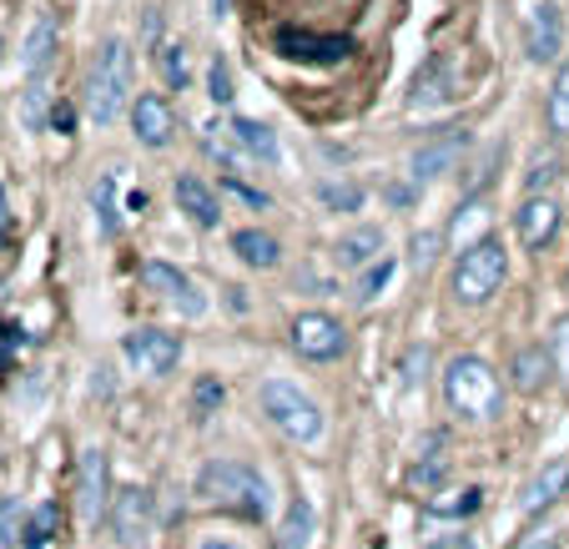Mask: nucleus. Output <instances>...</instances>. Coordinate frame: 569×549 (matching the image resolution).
Returning a JSON list of instances; mask_svg holds the SVG:
<instances>
[{
	"label": "nucleus",
	"mask_w": 569,
	"mask_h": 549,
	"mask_svg": "<svg viewBox=\"0 0 569 549\" xmlns=\"http://www.w3.org/2000/svg\"><path fill=\"white\" fill-rule=\"evenodd\" d=\"M262 413H268V423L278 433H288L292 443H312L322 433V413L318 403L302 393V388L282 383V378H268L262 383Z\"/></svg>",
	"instance_id": "39448f33"
},
{
	"label": "nucleus",
	"mask_w": 569,
	"mask_h": 549,
	"mask_svg": "<svg viewBox=\"0 0 569 549\" xmlns=\"http://www.w3.org/2000/svg\"><path fill=\"white\" fill-rule=\"evenodd\" d=\"M479 505H483V489H459V495H433L423 509H429L433 519H463V515H473Z\"/></svg>",
	"instance_id": "c85d7f7f"
},
{
	"label": "nucleus",
	"mask_w": 569,
	"mask_h": 549,
	"mask_svg": "<svg viewBox=\"0 0 569 549\" xmlns=\"http://www.w3.org/2000/svg\"><path fill=\"white\" fill-rule=\"evenodd\" d=\"M6 338H11V333H6V328H0V368H6Z\"/></svg>",
	"instance_id": "09e8293b"
},
{
	"label": "nucleus",
	"mask_w": 569,
	"mask_h": 549,
	"mask_svg": "<svg viewBox=\"0 0 569 549\" xmlns=\"http://www.w3.org/2000/svg\"><path fill=\"white\" fill-rule=\"evenodd\" d=\"M157 66H161V81H167V87L187 91V81H192V66H187V46L182 41L157 46Z\"/></svg>",
	"instance_id": "a878e982"
},
{
	"label": "nucleus",
	"mask_w": 569,
	"mask_h": 549,
	"mask_svg": "<svg viewBox=\"0 0 569 549\" xmlns=\"http://www.w3.org/2000/svg\"><path fill=\"white\" fill-rule=\"evenodd\" d=\"M6 232H11V207H6V192H0V242H6Z\"/></svg>",
	"instance_id": "a18cd8bd"
},
{
	"label": "nucleus",
	"mask_w": 569,
	"mask_h": 549,
	"mask_svg": "<svg viewBox=\"0 0 569 549\" xmlns=\"http://www.w3.org/2000/svg\"><path fill=\"white\" fill-rule=\"evenodd\" d=\"M565 489H569V459H555L545 475L529 479V489L519 495V509H525V515H545V509L555 505Z\"/></svg>",
	"instance_id": "aec40b11"
},
{
	"label": "nucleus",
	"mask_w": 569,
	"mask_h": 549,
	"mask_svg": "<svg viewBox=\"0 0 569 549\" xmlns=\"http://www.w3.org/2000/svg\"><path fill=\"white\" fill-rule=\"evenodd\" d=\"M207 97H212L217 107H227V101H232V71H227L222 56H217L212 66H207Z\"/></svg>",
	"instance_id": "f704fd0d"
},
{
	"label": "nucleus",
	"mask_w": 569,
	"mask_h": 549,
	"mask_svg": "<svg viewBox=\"0 0 569 549\" xmlns=\"http://www.w3.org/2000/svg\"><path fill=\"white\" fill-rule=\"evenodd\" d=\"M509 373H515L519 393H539V388L549 383V373H555V353H549L545 343H529V348H519V353H515Z\"/></svg>",
	"instance_id": "412c9836"
},
{
	"label": "nucleus",
	"mask_w": 569,
	"mask_h": 549,
	"mask_svg": "<svg viewBox=\"0 0 569 549\" xmlns=\"http://www.w3.org/2000/svg\"><path fill=\"white\" fill-rule=\"evenodd\" d=\"M111 535L121 539L127 549H141L151 535V495L147 489H117V499H111Z\"/></svg>",
	"instance_id": "9b49d317"
},
{
	"label": "nucleus",
	"mask_w": 569,
	"mask_h": 549,
	"mask_svg": "<svg viewBox=\"0 0 569 549\" xmlns=\"http://www.w3.org/2000/svg\"><path fill=\"white\" fill-rule=\"evenodd\" d=\"M449 97H453V66H449V56H433V61L413 76L409 107L413 111H433V107H443Z\"/></svg>",
	"instance_id": "f3484780"
},
{
	"label": "nucleus",
	"mask_w": 569,
	"mask_h": 549,
	"mask_svg": "<svg viewBox=\"0 0 569 549\" xmlns=\"http://www.w3.org/2000/svg\"><path fill=\"white\" fill-rule=\"evenodd\" d=\"M505 278H509L505 242L479 238L473 248L459 252V268H453V298L469 302V308H479V302H489L499 288H505Z\"/></svg>",
	"instance_id": "20e7f679"
},
{
	"label": "nucleus",
	"mask_w": 569,
	"mask_h": 549,
	"mask_svg": "<svg viewBox=\"0 0 569 549\" xmlns=\"http://www.w3.org/2000/svg\"><path fill=\"white\" fill-rule=\"evenodd\" d=\"M272 51L282 61H302V66H338L348 61L353 41L348 36H312V31H278L272 36Z\"/></svg>",
	"instance_id": "6e6552de"
},
{
	"label": "nucleus",
	"mask_w": 569,
	"mask_h": 549,
	"mask_svg": "<svg viewBox=\"0 0 569 549\" xmlns=\"http://www.w3.org/2000/svg\"><path fill=\"white\" fill-rule=\"evenodd\" d=\"M318 197L333 207V212H358V207H363V192H358L353 182H322Z\"/></svg>",
	"instance_id": "473e14b6"
},
{
	"label": "nucleus",
	"mask_w": 569,
	"mask_h": 549,
	"mask_svg": "<svg viewBox=\"0 0 569 549\" xmlns=\"http://www.w3.org/2000/svg\"><path fill=\"white\" fill-rule=\"evenodd\" d=\"M439 242H443V232H419L413 238V268H433V258H439Z\"/></svg>",
	"instance_id": "58836bf2"
},
{
	"label": "nucleus",
	"mask_w": 569,
	"mask_h": 549,
	"mask_svg": "<svg viewBox=\"0 0 569 549\" xmlns=\"http://www.w3.org/2000/svg\"><path fill=\"white\" fill-rule=\"evenodd\" d=\"M16 529H21V509H16V505H0V549L16 545Z\"/></svg>",
	"instance_id": "ea45409f"
},
{
	"label": "nucleus",
	"mask_w": 569,
	"mask_h": 549,
	"mask_svg": "<svg viewBox=\"0 0 569 549\" xmlns=\"http://www.w3.org/2000/svg\"><path fill=\"white\" fill-rule=\"evenodd\" d=\"M91 207H97L101 238H117L121 232V222H117V172H107L97 187H91Z\"/></svg>",
	"instance_id": "bb28decb"
},
{
	"label": "nucleus",
	"mask_w": 569,
	"mask_h": 549,
	"mask_svg": "<svg viewBox=\"0 0 569 549\" xmlns=\"http://www.w3.org/2000/svg\"><path fill=\"white\" fill-rule=\"evenodd\" d=\"M519 549H559V545H555V535H529Z\"/></svg>",
	"instance_id": "c03bdc74"
},
{
	"label": "nucleus",
	"mask_w": 569,
	"mask_h": 549,
	"mask_svg": "<svg viewBox=\"0 0 569 549\" xmlns=\"http://www.w3.org/2000/svg\"><path fill=\"white\" fill-rule=\"evenodd\" d=\"M479 227H489V207L479 202V197H469V202L459 207V217H453V227H449V238L453 242H463V248H473V232H479Z\"/></svg>",
	"instance_id": "c756f323"
},
{
	"label": "nucleus",
	"mask_w": 569,
	"mask_h": 549,
	"mask_svg": "<svg viewBox=\"0 0 569 549\" xmlns=\"http://www.w3.org/2000/svg\"><path fill=\"white\" fill-rule=\"evenodd\" d=\"M525 51L529 61H555L559 51H565V16H559L555 0H539V6H529L525 16Z\"/></svg>",
	"instance_id": "9d476101"
},
{
	"label": "nucleus",
	"mask_w": 569,
	"mask_h": 549,
	"mask_svg": "<svg viewBox=\"0 0 569 549\" xmlns=\"http://www.w3.org/2000/svg\"><path fill=\"white\" fill-rule=\"evenodd\" d=\"M56 525H61V509L56 505H41L31 515V529H26V549H46L56 539Z\"/></svg>",
	"instance_id": "2f4dec72"
},
{
	"label": "nucleus",
	"mask_w": 569,
	"mask_h": 549,
	"mask_svg": "<svg viewBox=\"0 0 569 549\" xmlns=\"http://www.w3.org/2000/svg\"><path fill=\"white\" fill-rule=\"evenodd\" d=\"M51 56H56V16L51 11H36V26H31V36H26V46H21L26 76H31V81H41L46 66H51Z\"/></svg>",
	"instance_id": "a211bd4d"
},
{
	"label": "nucleus",
	"mask_w": 569,
	"mask_h": 549,
	"mask_svg": "<svg viewBox=\"0 0 569 549\" xmlns=\"http://www.w3.org/2000/svg\"><path fill=\"white\" fill-rule=\"evenodd\" d=\"M378 252H383V232H378V227H358V232H348L333 248V258H338V268L358 272V268H368V262H378Z\"/></svg>",
	"instance_id": "4be33fe9"
},
{
	"label": "nucleus",
	"mask_w": 569,
	"mask_h": 549,
	"mask_svg": "<svg viewBox=\"0 0 569 549\" xmlns=\"http://www.w3.org/2000/svg\"><path fill=\"white\" fill-rule=\"evenodd\" d=\"M202 549H242V545H232V539H207Z\"/></svg>",
	"instance_id": "49530a36"
},
{
	"label": "nucleus",
	"mask_w": 569,
	"mask_h": 549,
	"mask_svg": "<svg viewBox=\"0 0 569 549\" xmlns=\"http://www.w3.org/2000/svg\"><path fill=\"white\" fill-rule=\"evenodd\" d=\"M555 177H559V157H539V162H535V167H529V177H525L529 197H535V192H545V187H549V182H555Z\"/></svg>",
	"instance_id": "e433bc0d"
},
{
	"label": "nucleus",
	"mask_w": 569,
	"mask_h": 549,
	"mask_svg": "<svg viewBox=\"0 0 569 549\" xmlns=\"http://www.w3.org/2000/svg\"><path fill=\"white\" fill-rule=\"evenodd\" d=\"M121 353H127V363L137 368V373L167 378L177 368V358H182V338L161 333V328H137V333L121 338Z\"/></svg>",
	"instance_id": "0eeeda50"
},
{
	"label": "nucleus",
	"mask_w": 569,
	"mask_h": 549,
	"mask_svg": "<svg viewBox=\"0 0 569 549\" xmlns=\"http://www.w3.org/2000/svg\"><path fill=\"white\" fill-rule=\"evenodd\" d=\"M212 131H222L237 151H248V157H258V162H278L282 157L272 127H262V121H252V117H227V121H217Z\"/></svg>",
	"instance_id": "2eb2a0df"
},
{
	"label": "nucleus",
	"mask_w": 569,
	"mask_h": 549,
	"mask_svg": "<svg viewBox=\"0 0 569 549\" xmlns=\"http://www.w3.org/2000/svg\"><path fill=\"white\" fill-rule=\"evenodd\" d=\"M177 207H182L197 227L222 222V202H217V192L202 182V177H177Z\"/></svg>",
	"instance_id": "6ab92c4d"
},
{
	"label": "nucleus",
	"mask_w": 569,
	"mask_h": 549,
	"mask_svg": "<svg viewBox=\"0 0 569 549\" xmlns=\"http://www.w3.org/2000/svg\"><path fill=\"white\" fill-rule=\"evenodd\" d=\"M46 101H51V97H46V87H41V81H31V91H26V127H31V131L46 127Z\"/></svg>",
	"instance_id": "4c0bfd02"
},
{
	"label": "nucleus",
	"mask_w": 569,
	"mask_h": 549,
	"mask_svg": "<svg viewBox=\"0 0 569 549\" xmlns=\"http://www.w3.org/2000/svg\"><path fill=\"white\" fill-rule=\"evenodd\" d=\"M131 127H137V141H147V147H167L172 131H177V117H172L167 101L147 91V97L131 101Z\"/></svg>",
	"instance_id": "dca6fc26"
},
{
	"label": "nucleus",
	"mask_w": 569,
	"mask_h": 549,
	"mask_svg": "<svg viewBox=\"0 0 569 549\" xmlns=\"http://www.w3.org/2000/svg\"><path fill=\"white\" fill-rule=\"evenodd\" d=\"M312 545V505L308 499H292L288 519L278 529V549H308Z\"/></svg>",
	"instance_id": "393cba45"
},
{
	"label": "nucleus",
	"mask_w": 569,
	"mask_h": 549,
	"mask_svg": "<svg viewBox=\"0 0 569 549\" xmlns=\"http://www.w3.org/2000/svg\"><path fill=\"white\" fill-rule=\"evenodd\" d=\"M227 192H232V197H242V202H248V207H268V197H262V192H252V187H242V182H237V177H227Z\"/></svg>",
	"instance_id": "a19ab883"
},
{
	"label": "nucleus",
	"mask_w": 569,
	"mask_h": 549,
	"mask_svg": "<svg viewBox=\"0 0 569 549\" xmlns=\"http://www.w3.org/2000/svg\"><path fill=\"white\" fill-rule=\"evenodd\" d=\"M222 11H227V0H212V16H217V21H222Z\"/></svg>",
	"instance_id": "8fccbe9b"
},
{
	"label": "nucleus",
	"mask_w": 569,
	"mask_h": 549,
	"mask_svg": "<svg viewBox=\"0 0 569 549\" xmlns=\"http://www.w3.org/2000/svg\"><path fill=\"white\" fill-rule=\"evenodd\" d=\"M71 121H76V111L66 107V101H56V107H51V127L56 131H71Z\"/></svg>",
	"instance_id": "37998d69"
},
{
	"label": "nucleus",
	"mask_w": 569,
	"mask_h": 549,
	"mask_svg": "<svg viewBox=\"0 0 569 549\" xmlns=\"http://www.w3.org/2000/svg\"><path fill=\"white\" fill-rule=\"evenodd\" d=\"M217 409H222V383H217V378H202V383L192 388V413L197 419H212Z\"/></svg>",
	"instance_id": "72a5a7b5"
},
{
	"label": "nucleus",
	"mask_w": 569,
	"mask_h": 549,
	"mask_svg": "<svg viewBox=\"0 0 569 549\" xmlns=\"http://www.w3.org/2000/svg\"><path fill=\"white\" fill-rule=\"evenodd\" d=\"M0 505H6V499H0Z\"/></svg>",
	"instance_id": "3c124183"
},
{
	"label": "nucleus",
	"mask_w": 569,
	"mask_h": 549,
	"mask_svg": "<svg viewBox=\"0 0 569 549\" xmlns=\"http://www.w3.org/2000/svg\"><path fill=\"white\" fill-rule=\"evenodd\" d=\"M433 549H469V539H443V545H433Z\"/></svg>",
	"instance_id": "de8ad7c7"
},
{
	"label": "nucleus",
	"mask_w": 569,
	"mask_h": 549,
	"mask_svg": "<svg viewBox=\"0 0 569 549\" xmlns=\"http://www.w3.org/2000/svg\"><path fill=\"white\" fill-rule=\"evenodd\" d=\"M515 232H519V242H525V248L539 252L559 232V202H555V197H545V192L525 197V202H519V212H515Z\"/></svg>",
	"instance_id": "ddd939ff"
},
{
	"label": "nucleus",
	"mask_w": 569,
	"mask_h": 549,
	"mask_svg": "<svg viewBox=\"0 0 569 549\" xmlns=\"http://www.w3.org/2000/svg\"><path fill=\"white\" fill-rule=\"evenodd\" d=\"M443 399L459 419H473V423H489L499 409H505V383L499 373L483 358L473 353H459L449 368H443Z\"/></svg>",
	"instance_id": "f03ea898"
},
{
	"label": "nucleus",
	"mask_w": 569,
	"mask_h": 549,
	"mask_svg": "<svg viewBox=\"0 0 569 549\" xmlns=\"http://www.w3.org/2000/svg\"><path fill=\"white\" fill-rule=\"evenodd\" d=\"M419 363H429V348H413V353H409V363H403V368H409V373H403V383H409V388L423 378V373H419Z\"/></svg>",
	"instance_id": "79ce46f5"
},
{
	"label": "nucleus",
	"mask_w": 569,
	"mask_h": 549,
	"mask_svg": "<svg viewBox=\"0 0 569 549\" xmlns=\"http://www.w3.org/2000/svg\"><path fill=\"white\" fill-rule=\"evenodd\" d=\"M469 147V131L463 127H449L443 137H433L429 147H419L413 151V162H409V172H413V182H429V177H443L453 162H459V151Z\"/></svg>",
	"instance_id": "4468645a"
},
{
	"label": "nucleus",
	"mask_w": 569,
	"mask_h": 549,
	"mask_svg": "<svg viewBox=\"0 0 569 549\" xmlns=\"http://www.w3.org/2000/svg\"><path fill=\"white\" fill-rule=\"evenodd\" d=\"M131 107V46L127 41H101L97 61L87 76V111L97 127H111L121 111Z\"/></svg>",
	"instance_id": "7ed1b4c3"
},
{
	"label": "nucleus",
	"mask_w": 569,
	"mask_h": 549,
	"mask_svg": "<svg viewBox=\"0 0 569 549\" xmlns=\"http://www.w3.org/2000/svg\"><path fill=\"white\" fill-rule=\"evenodd\" d=\"M449 439H443V433H429V443H423V459L413 463V475H409V485L413 489H423V495H433V489H439V479L449 475Z\"/></svg>",
	"instance_id": "5701e85b"
},
{
	"label": "nucleus",
	"mask_w": 569,
	"mask_h": 549,
	"mask_svg": "<svg viewBox=\"0 0 569 549\" xmlns=\"http://www.w3.org/2000/svg\"><path fill=\"white\" fill-rule=\"evenodd\" d=\"M232 252L248 268H278L282 252H278V238H268V232H258V227H248V232H237L232 238Z\"/></svg>",
	"instance_id": "b1692460"
},
{
	"label": "nucleus",
	"mask_w": 569,
	"mask_h": 549,
	"mask_svg": "<svg viewBox=\"0 0 569 549\" xmlns=\"http://www.w3.org/2000/svg\"><path fill=\"white\" fill-rule=\"evenodd\" d=\"M197 495L212 509H227V515H242V519L272 515V485L242 459H212L202 475H197Z\"/></svg>",
	"instance_id": "f257e3e1"
},
{
	"label": "nucleus",
	"mask_w": 569,
	"mask_h": 549,
	"mask_svg": "<svg viewBox=\"0 0 569 549\" xmlns=\"http://www.w3.org/2000/svg\"><path fill=\"white\" fill-rule=\"evenodd\" d=\"M388 278H393V258H378V262H368V268L358 272V288H353V298H358V302H373L378 292L388 288Z\"/></svg>",
	"instance_id": "7c9ffc66"
},
{
	"label": "nucleus",
	"mask_w": 569,
	"mask_h": 549,
	"mask_svg": "<svg viewBox=\"0 0 569 549\" xmlns=\"http://www.w3.org/2000/svg\"><path fill=\"white\" fill-rule=\"evenodd\" d=\"M141 282H147L151 292H161L167 302H177L187 318H202V312H207V298L192 288V278H187V272L172 268V262H141Z\"/></svg>",
	"instance_id": "f8f14e48"
},
{
	"label": "nucleus",
	"mask_w": 569,
	"mask_h": 549,
	"mask_svg": "<svg viewBox=\"0 0 569 549\" xmlns=\"http://www.w3.org/2000/svg\"><path fill=\"white\" fill-rule=\"evenodd\" d=\"M111 463L101 449H81V463H76V509H81V525L97 529L101 519L111 515Z\"/></svg>",
	"instance_id": "423d86ee"
},
{
	"label": "nucleus",
	"mask_w": 569,
	"mask_h": 549,
	"mask_svg": "<svg viewBox=\"0 0 569 549\" xmlns=\"http://www.w3.org/2000/svg\"><path fill=\"white\" fill-rule=\"evenodd\" d=\"M549 353H555V373L569 383V312L555 323V333H549Z\"/></svg>",
	"instance_id": "c9c22d12"
},
{
	"label": "nucleus",
	"mask_w": 569,
	"mask_h": 549,
	"mask_svg": "<svg viewBox=\"0 0 569 549\" xmlns=\"http://www.w3.org/2000/svg\"><path fill=\"white\" fill-rule=\"evenodd\" d=\"M292 348H298L302 358H312V363H333L348 348V333L328 312H302L298 323H292Z\"/></svg>",
	"instance_id": "1a4fd4ad"
},
{
	"label": "nucleus",
	"mask_w": 569,
	"mask_h": 549,
	"mask_svg": "<svg viewBox=\"0 0 569 549\" xmlns=\"http://www.w3.org/2000/svg\"><path fill=\"white\" fill-rule=\"evenodd\" d=\"M545 121H549V131H555V137H569V61L559 66V76H555V91H549Z\"/></svg>",
	"instance_id": "cd10ccee"
}]
</instances>
